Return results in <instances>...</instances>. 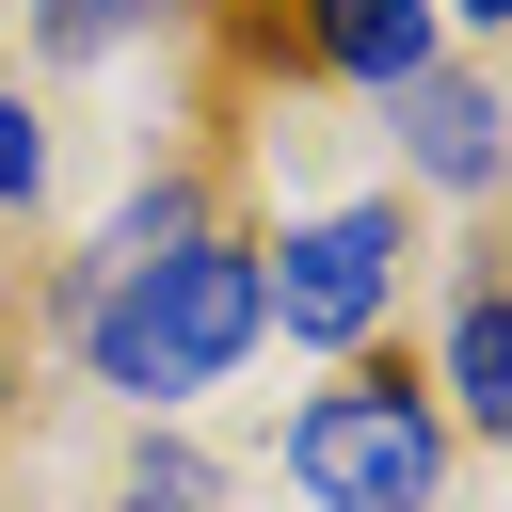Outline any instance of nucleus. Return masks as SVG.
Segmentation results:
<instances>
[{
    "label": "nucleus",
    "mask_w": 512,
    "mask_h": 512,
    "mask_svg": "<svg viewBox=\"0 0 512 512\" xmlns=\"http://www.w3.org/2000/svg\"><path fill=\"white\" fill-rule=\"evenodd\" d=\"M256 352V256L240 240H176V256H128L96 288V384L128 400H192Z\"/></svg>",
    "instance_id": "f257e3e1"
},
{
    "label": "nucleus",
    "mask_w": 512,
    "mask_h": 512,
    "mask_svg": "<svg viewBox=\"0 0 512 512\" xmlns=\"http://www.w3.org/2000/svg\"><path fill=\"white\" fill-rule=\"evenodd\" d=\"M432 464H448V432H432L416 368L320 384V400L288 416V480H304L320 512H432Z\"/></svg>",
    "instance_id": "f03ea898"
},
{
    "label": "nucleus",
    "mask_w": 512,
    "mask_h": 512,
    "mask_svg": "<svg viewBox=\"0 0 512 512\" xmlns=\"http://www.w3.org/2000/svg\"><path fill=\"white\" fill-rule=\"evenodd\" d=\"M384 288H400V224H384V208H336V224H304V240L256 256V320H288V336H320V352H352V336L384 320Z\"/></svg>",
    "instance_id": "7ed1b4c3"
},
{
    "label": "nucleus",
    "mask_w": 512,
    "mask_h": 512,
    "mask_svg": "<svg viewBox=\"0 0 512 512\" xmlns=\"http://www.w3.org/2000/svg\"><path fill=\"white\" fill-rule=\"evenodd\" d=\"M304 32H320V64H352V80H432V0H304Z\"/></svg>",
    "instance_id": "20e7f679"
},
{
    "label": "nucleus",
    "mask_w": 512,
    "mask_h": 512,
    "mask_svg": "<svg viewBox=\"0 0 512 512\" xmlns=\"http://www.w3.org/2000/svg\"><path fill=\"white\" fill-rule=\"evenodd\" d=\"M448 416L464 432H496L512 416V304H496V272L464 288V320H448Z\"/></svg>",
    "instance_id": "39448f33"
},
{
    "label": "nucleus",
    "mask_w": 512,
    "mask_h": 512,
    "mask_svg": "<svg viewBox=\"0 0 512 512\" xmlns=\"http://www.w3.org/2000/svg\"><path fill=\"white\" fill-rule=\"evenodd\" d=\"M400 96H416V160H432L448 192H480V176H496V96H480V80H400Z\"/></svg>",
    "instance_id": "423d86ee"
},
{
    "label": "nucleus",
    "mask_w": 512,
    "mask_h": 512,
    "mask_svg": "<svg viewBox=\"0 0 512 512\" xmlns=\"http://www.w3.org/2000/svg\"><path fill=\"white\" fill-rule=\"evenodd\" d=\"M128 512H224V480H208L192 448H144V464H128Z\"/></svg>",
    "instance_id": "0eeeda50"
},
{
    "label": "nucleus",
    "mask_w": 512,
    "mask_h": 512,
    "mask_svg": "<svg viewBox=\"0 0 512 512\" xmlns=\"http://www.w3.org/2000/svg\"><path fill=\"white\" fill-rule=\"evenodd\" d=\"M32 176H48V144H32V112L0 96V192H32Z\"/></svg>",
    "instance_id": "6e6552de"
},
{
    "label": "nucleus",
    "mask_w": 512,
    "mask_h": 512,
    "mask_svg": "<svg viewBox=\"0 0 512 512\" xmlns=\"http://www.w3.org/2000/svg\"><path fill=\"white\" fill-rule=\"evenodd\" d=\"M48 32H64V48H112V32H128V0H48Z\"/></svg>",
    "instance_id": "1a4fd4ad"
},
{
    "label": "nucleus",
    "mask_w": 512,
    "mask_h": 512,
    "mask_svg": "<svg viewBox=\"0 0 512 512\" xmlns=\"http://www.w3.org/2000/svg\"><path fill=\"white\" fill-rule=\"evenodd\" d=\"M448 16H512V0H448Z\"/></svg>",
    "instance_id": "9d476101"
}]
</instances>
